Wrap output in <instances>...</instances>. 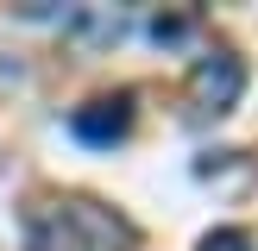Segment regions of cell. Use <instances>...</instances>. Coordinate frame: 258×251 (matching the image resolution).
Listing matches in <instances>:
<instances>
[{
    "mask_svg": "<svg viewBox=\"0 0 258 251\" xmlns=\"http://www.w3.org/2000/svg\"><path fill=\"white\" fill-rule=\"evenodd\" d=\"M25 245L32 251H126L133 245V226H126L113 207L88 201V195H63V201L32 207Z\"/></svg>",
    "mask_w": 258,
    "mask_h": 251,
    "instance_id": "obj_1",
    "label": "cell"
},
{
    "mask_svg": "<svg viewBox=\"0 0 258 251\" xmlns=\"http://www.w3.org/2000/svg\"><path fill=\"white\" fill-rule=\"evenodd\" d=\"M239 88H246V63H239L233 50H208V57L196 63V75H189V107H196V119L233 113L239 107Z\"/></svg>",
    "mask_w": 258,
    "mask_h": 251,
    "instance_id": "obj_2",
    "label": "cell"
},
{
    "mask_svg": "<svg viewBox=\"0 0 258 251\" xmlns=\"http://www.w3.org/2000/svg\"><path fill=\"white\" fill-rule=\"evenodd\" d=\"M70 132L82 138V145H120V138L133 132V94H101V100H88V107H76Z\"/></svg>",
    "mask_w": 258,
    "mask_h": 251,
    "instance_id": "obj_3",
    "label": "cell"
},
{
    "mask_svg": "<svg viewBox=\"0 0 258 251\" xmlns=\"http://www.w3.org/2000/svg\"><path fill=\"white\" fill-rule=\"evenodd\" d=\"M63 25L82 32V38H95V44H113V38L126 32V13H113V7H82V13H63Z\"/></svg>",
    "mask_w": 258,
    "mask_h": 251,
    "instance_id": "obj_4",
    "label": "cell"
},
{
    "mask_svg": "<svg viewBox=\"0 0 258 251\" xmlns=\"http://www.w3.org/2000/svg\"><path fill=\"white\" fill-rule=\"evenodd\" d=\"M189 32H196V13H158V19H151V38H158V44H183Z\"/></svg>",
    "mask_w": 258,
    "mask_h": 251,
    "instance_id": "obj_5",
    "label": "cell"
}]
</instances>
